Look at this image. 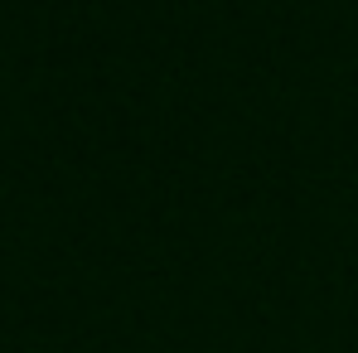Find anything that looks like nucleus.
Segmentation results:
<instances>
[]
</instances>
